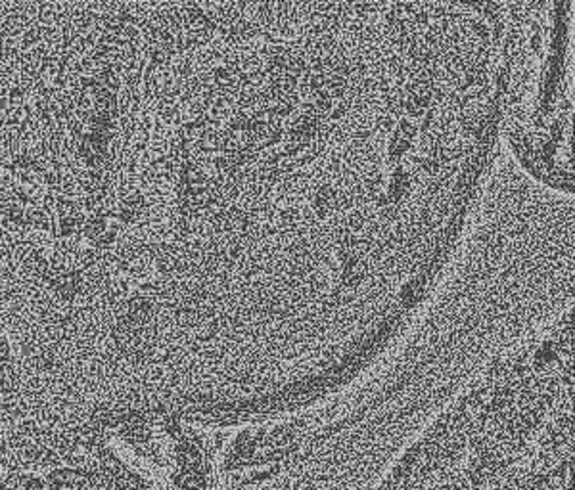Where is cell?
Segmentation results:
<instances>
[{
	"instance_id": "6da1fadb",
	"label": "cell",
	"mask_w": 575,
	"mask_h": 490,
	"mask_svg": "<svg viewBox=\"0 0 575 490\" xmlns=\"http://www.w3.org/2000/svg\"><path fill=\"white\" fill-rule=\"evenodd\" d=\"M48 482L54 490H75L85 482V475L71 469H60L50 475Z\"/></svg>"
},
{
	"instance_id": "9c48e42d",
	"label": "cell",
	"mask_w": 575,
	"mask_h": 490,
	"mask_svg": "<svg viewBox=\"0 0 575 490\" xmlns=\"http://www.w3.org/2000/svg\"><path fill=\"white\" fill-rule=\"evenodd\" d=\"M215 81H217V85H221V86L230 85V81H232V73H230V69H225V67L217 69V71H215Z\"/></svg>"
},
{
	"instance_id": "7a4b0ae2",
	"label": "cell",
	"mask_w": 575,
	"mask_h": 490,
	"mask_svg": "<svg viewBox=\"0 0 575 490\" xmlns=\"http://www.w3.org/2000/svg\"><path fill=\"white\" fill-rule=\"evenodd\" d=\"M316 130H318V119L314 115H305L297 121L294 130H292V142H296L303 147L309 142V138L314 136Z\"/></svg>"
},
{
	"instance_id": "52a82bcc",
	"label": "cell",
	"mask_w": 575,
	"mask_h": 490,
	"mask_svg": "<svg viewBox=\"0 0 575 490\" xmlns=\"http://www.w3.org/2000/svg\"><path fill=\"white\" fill-rule=\"evenodd\" d=\"M409 146H410V140H407V138H403L401 134H397V132H395L391 144H389V154L401 155L403 152H407V149H409Z\"/></svg>"
},
{
	"instance_id": "3957f363",
	"label": "cell",
	"mask_w": 575,
	"mask_h": 490,
	"mask_svg": "<svg viewBox=\"0 0 575 490\" xmlns=\"http://www.w3.org/2000/svg\"><path fill=\"white\" fill-rule=\"evenodd\" d=\"M366 276V265L358 258H349L341 270V282L347 287H357Z\"/></svg>"
},
{
	"instance_id": "277c9868",
	"label": "cell",
	"mask_w": 575,
	"mask_h": 490,
	"mask_svg": "<svg viewBox=\"0 0 575 490\" xmlns=\"http://www.w3.org/2000/svg\"><path fill=\"white\" fill-rule=\"evenodd\" d=\"M334 205H336V192L330 186H324L314 198V211L320 216H324L328 211L334 209Z\"/></svg>"
},
{
	"instance_id": "ba28073f",
	"label": "cell",
	"mask_w": 575,
	"mask_h": 490,
	"mask_svg": "<svg viewBox=\"0 0 575 490\" xmlns=\"http://www.w3.org/2000/svg\"><path fill=\"white\" fill-rule=\"evenodd\" d=\"M405 107H407V111H409L410 115H414V117H420V115H424V111H426L427 103L420 102V100H416V98L409 96V100L405 102Z\"/></svg>"
},
{
	"instance_id": "5b68a950",
	"label": "cell",
	"mask_w": 575,
	"mask_h": 490,
	"mask_svg": "<svg viewBox=\"0 0 575 490\" xmlns=\"http://www.w3.org/2000/svg\"><path fill=\"white\" fill-rule=\"evenodd\" d=\"M407 188H409V174H407L405 171H399L397 174H395L391 186H389L387 198L391 199V201H397V199H401L403 196H405Z\"/></svg>"
},
{
	"instance_id": "8992f818",
	"label": "cell",
	"mask_w": 575,
	"mask_h": 490,
	"mask_svg": "<svg viewBox=\"0 0 575 490\" xmlns=\"http://www.w3.org/2000/svg\"><path fill=\"white\" fill-rule=\"evenodd\" d=\"M311 107H313V115L316 117V119H318V115H326V113L330 111L332 98L326 94V92H314Z\"/></svg>"
},
{
	"instance_id": "30bf717a",
	"label": "cell",
	"mask_w": 575,
	"mask_h": 490,
	"mask_svg": "<svg viewBox=\"0 0 575 490\" xmlns=\"http://www.w3.org/2000/svg\"><path fill=\"white\" fill-rule=\"evenodd\" d=\"M397 134H401L403 138H407V140H410V138L416 134V129H414V125H410V123H407V121H403L401 125H399V129L395 130Z\"/></svg>"
},
{
	"instance_id": "8fae6325",
	"label": "cell",
	"mask_w": 575,
	"mask_h": 490,
	"mask_svg": "<svg viewBox=\"0 0 575 490\" xmlns=\"http://www.w3.org/2000/svg\"><path fill=\"white\" fill-rule=\"evenodd\" d=\"M23 490H43V484L39 481H35V479H29V481H25Z\"/></svg>"
}]
</instances>
